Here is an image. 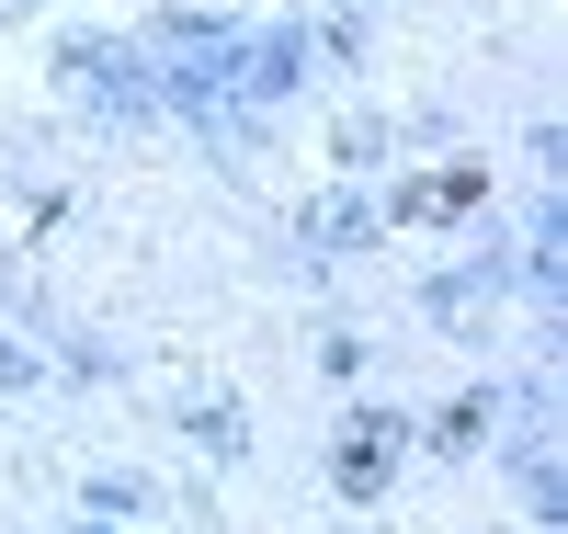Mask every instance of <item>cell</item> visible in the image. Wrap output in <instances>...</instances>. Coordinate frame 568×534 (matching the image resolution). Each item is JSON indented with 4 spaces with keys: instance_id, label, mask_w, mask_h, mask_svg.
I'll list each match as a JSON object with an SVG mask.
<instances>
[{
    "instance_id": "6da1fadb",
    "label": "cell",
    "mask_w": 568,
    "mask_h": 534,
    "mask_svg": "<svg viewBox=\"0 0 568 534\" xmlns=\"http://www.w3.org/2000/svg\"><path fill=\"white\" fill-rule=\"evenodd\" d=\"M398 444H409V421H398V410H353V421H342V444H329V477H342L353 501H375V490H387V466H398Z\"/></svg>"
},
{
    "instance_id": "7a4b0ae2",
    "label": "cell",
    "mask_w": 568,
    "mask_h": 534,
    "mask_svg": "<svg viewBox=\"0 0 568 534\" xmlns=\"http://www.w3.org/2000/svg\"><path fill=\"white\" fill-rule=\"evenodd\" d=\"M478 193H489V171H466V160H455V171H433V182H398V193H387V216H466Z\"/></svg>"
},
{
    "instance_id": "3957f363",
    "label": "cell",
    "mask_w": 568,
    "mask_h": 534,
    "mask_svg": "<svg viewBox=\"0 0 568 534\" xmlns=\"http://www.w3.org/2000/svg\"><path fill=\"white\" fill-rule=\"evenodd\" d=\"M478 444H489V399H455L433 421V455H478Z\"/></svg>"
},
{
    "instance_id": "277c9868",
    "label": "cell",
    "mask_w": 568,
    "mask_h": 534,
    "mask_svg": "<svg viewBox=\"0 0 568 534\" xmlns=\"http://www.w3.org/2000/svg\"><path fill=\"white\" fill-rule=\"evenodd\" d=\"M307 239H375V205H353V193H318V205H307Z\"/></svg>"
},
{
    "instance_id": "5b68a950",
    "label": "cell",
    "mask_w": 568,
    "mask_h": 534,
    "mask_svg": "<svg viewBox=\"0 0 568 534\" xmlns=\"http://www.w3.org/2000/svg\"><path fill=\"white\" fill-rule=\"evenodd\" d=\"M433 319H444V330H478V319H489V284H433Z\"/></svg>"
},
{
    "instance_id": "8992f818",
    "label": "cell",
    "mask_w": 568,
    "mask_h": 534,
    "mask_svg": "<svg viewBox=\"0 0 568 534\" xmlns=\"http://www.w3.org/2000/svg\"><path fill=\"white\" fill-rule=\"evenodd\" d=\"M194 444H205V455H240V410L205 399V410H194Z\"/></svg>"
}]
</instances>
